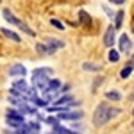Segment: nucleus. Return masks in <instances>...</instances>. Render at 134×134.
I'll use <instances>...</instances> for the list:
<instances>
[{
    "label": "nucleus",
    "instance_id": "nucleus-16",
    "mask_svg": "<svg viewBox=\"0 0 134 134\" xmlns=\"http://www.w3.org/2000/svg\"><path fill=\"white\" fill-rule=\"evenodd\" d=\"M109 61H111V63H118V61H120V52L111 50V52H109Z\"/></svg>",
    "mask_w": 134,
    "mask_h": 134
},
{
    "label": "nucleus",
    "instance_id": "nucleus-21",
    "mask_svg": "<svg viewBox=\"0 0 134 134\" xmlns=\"http://www.w3.org/2000/svg\"><path fill=\"white\" fill-rule=\"evenodd\" d=\"M109 2H111V4H116V5H120V4H124L125 0H109Z\"/></svg>",
    "mask_w": 134,
    "mask_h": 134
},
{
    "label": "nucleus",
    "instance_id": "nucleus-10",
    "mask_svg": "<svg viewBox=\"0 0 134 134\" xmlns=\"http://www.w3.org/2000/svg\"><path fill=\"white\" fill-rule=\"evenodd\" d=\"M36 52H38L40 55H50V54L55 52V48H54L52 45H48V43H38V45H36Z\"/></svg>",
    "mask_w": 134,
    "mask_h": 134
},
{
    "label": "nucleus",
    "instance_id": "nucleus-24",
    "mask_svg": "<svg viewBox=\"0 0 134 134\" xmlns=\"http://www.w3.org/2000/svg\"><path fill=\"white\" fill-rule=\"evenodd\" d=\"M0 2H2V0H0Z\"/></svg>",
    "mask_w": 134,
    "mask_h": 134
},
{
    "label": "nucleus",
    "instance_id": "nucleus-12",
    "mask_svg": "<svg viewBox=\"0 0 134 134\" xmlns=\"http://www.w3.org/2000/svg\"><path fill=\"white\" fill-rule=\"evenodd\" d=\"M105 98H107V100H116V102H118V100H122V93L111 90V91L105 93Z\"/></svg>",
    "mask_w": 134,
    "mask_h": 134
},
{
    "label": "nucleus",
    "instance_id": "nucleus-15",
    "mask_svg": "<svg viewBox=\"0 0 134 134\" xmlns=\"http://www.w3.org/2000/svg\"><path fill=\"white\" fill-rule=\"evenodd\" d=\"M82 68H84V70H91V72H98V70H100L98 64H91V63H84Z\"/></svg>",
    "mask_w": 134,
    "mask_h": 134
},
{
    "label": "nucleus",
    "instance_id": "nucleus-9",
    "mask_svg": "<svg viewBox=\"0 0 134 134\" xmlns=\"http://www.w3.org/2000/svg\"><path fill=\"white\" fill-rule=\"evenodd\" d=\"M114 25H109L107 27V31H105V34H104V45L105 47H113L114 45Z\"/></svg>",
    "mask_w": 134,
    "mask_h": 134
},
{
    "label": "nucleus",
    "instance_id": "nucleus-13",
    "mask_svg": "<svg viewBox=\"0 0 134 134\" xmlns=\"http://www.w3.org/2000/svg\"><path fill=\"white\" fill-rule=\"evenodd\" d=\"M124 11H120L118 14H116V18H114V29H120L122 27V21H124Z\"/></svg>",
    "mask_w": 134,
    "mask_h": 134
},
{
    "label": "nucleus",
    "instance_id": "nucleus-19",
    "mask_svg": "<svg viewBox=\"0 0 134 134\" xmlns=\"http://www.w3.org/2000/svg\"><path fill=\"white\" fill-rule=\"evenodd\" d=\"M50 23L54 25V27H57L59 31H63V29H64V25H63V23H61L59 20H55V18H54V20H50Z\"/></svg>",
    "mask_w": 134,
    "mask_h": 134
},
{
    "label": "nucleus",
    "instance_id": "nucleus-6",
    "mask_svg": "<svg viewBox=\"0 0 134 134\" xmlns=\"http://www.w3.org/2000/svg\"><path fill=\"white\" fill-rule=\"evenodd\" d=\"M82 118V111H63L57 114V120H81Z\"/></svg>",
    "mask_w": 134,
    "mask_h": 134
},
{
    "label": "nucleus",
    "instance_id": "nucleus-7",
    "mask_svg": "<svg viewBox=\"0 0 134 134\" xmlns=\"http://www.w3.org/2000/svg\"><path fill=\"white\" fill-rule=\"evenodd\" d=\"M75 104H77V102H73V97H70V95H64V97L55 98L52 107H61V105H70V107H73Z\"/></svg>",
    "mask_w": 134,
    "mask_h": 134
},
{
    "label": "nucleus",
    "instance_id": "nucleus-14",
    "mask_svg": "<svg viewBox=\"0 0 134 134\" xmlns=\"http://www.w3.org/2000/svg\"><path fill=\"white\" fill-rule=\"evenodd\" d=\"M47 43H48V45H52V47H54L55 50H57V48H63V47H64V43L59 41V40H47Z\"/></svg>",
    "mask_w": 134,
    "mask_h": 134
},
{
    "label": "nucleus",
    "instance_id": "nucleus-4",
    "mask_svg": "<svg viewBox=\"0 0 134 134\" xmlns=\"http://www.w3.org/2000/svg\"><path fill=\"white\" fill-rule=\"evenodd\" d=\"M5 124L13 127V129H20L25 125V120H23V114L18 111V109H9L7 114H5Z\"/></svg>",
    "mask_w": 134,
    "mask_h": 134
},
{
    "label": "nucleus",
    "instance_id": "nucleus-8",
    "mask_svg": "<svg viewBox=\"0 0 134 134\" xmlns=\"http://www.w3.org/2000/svg\"><path fill=\"white\" fill-rule=\"evenodd\" d=\"M118 45H120V52H124V54H129L131 48H132V43H131V40H129L127 34H122V36H120Z\"/></svg>",
    "mask_w": 134,
    "mask_h": 134
},
{
    "label": "nucleus",
    "instance_id": "nucleus-22",
    "mask_svg": "<svg viewBox=\"0 0 134 134\" xmlns=\"http://www.w3.org/2000/svg\"><path fill=\"white\" fill-rule=\"evenodd\" d=\"M129 66H132V68H134V55H132V59L129 61Z\"/></svg>",
    "mask_w": 134,
    "mask_h": 134
},
{
    "label": "nucleus",
    "instance_id": "nucleus-20",
    "mask_svg": "<svg viewBox=\"0 0 134 134\" xmlns=\"http://www.w3.org/2000/svg\"><path fill=\"white\" fill-rule=\"evenodd\" d=\"M45 122H47V124H50V125H57V120H55V118H47Z\"/></svg>",
    "mask_w": 134,
    "mask_h": 134
},
{
    "label": "nucleus",
    "instance_id": "nucleus-11",
    "mask_svg": "<svg viewBox=\"0 0 134 134\" xmlns=\"http://www.w3.org/2000/svg\"><path fill=\"white\" fill-rule=\"evenodd\" d=\"M0 32L7 38V40H13V41H16V43H20L21 41V38L16 34V32H13V31H9V29H0Z\"/></svg>",
    "mask_w": 134,
    "mask_h": 134
},
{
    "label": "nucleus",
    "instance_id": "nucleus-17",
    "mask_svg": "<svg viewBox=\"0 0 134 134\" xmlns=\"http://www.w3.org/2000/svg\"><path fill=\"white\" fill-rule=\"evenodd\" d=\"M132 66H125L124 70H122V72H120V77H122V79H127V77H129V75H131V73H132Z\"/></svg>",
    "mask_w": 134,
    "mask_h": 134
},
{
    "label": "nucleus",
    "instance_id": "nucleus-5",
    "mask_svg": "<svg viewBox=\"0 0 134 134\" xmlns=\"http://www.w3.org/2000/svg\"><path fill=\"white\" fill-rule=\"evenodd\" d=\"M9 75L11 77H20V79H23V77L27 75V70H25L23 64L16 63V64H13V66L9 68Z\"/></svg>",
    "mask_w": 134,
    "mask_h": 134
},
{
    "label": "nucleus",
    "instance_id": "nucleus-1",
    "mask_svg": "<svg viewBox=\"0 0 134 134\" xmlns=\"http://www.w3.org/2000/svg\"><path fill=\"white\" fill-rule=\"evenodd\" d=\"M122 113L120 109H116V107H111L109 104H98L97 105V109H95V113H93V124L97 125V127H102L105 125L107 122H111L114 116H118V114Z\"/></svg>",
    "mask_w": 134,
    "mask_h": 134
},
{
    "label": "nucleus",
    "instance_id": "nucleus-23",
    "mask_svg": "<svg viewBox=\"0 0 134 134\" xmlns=\"http://www.w3.org/2000/svg\"><path fill=\"white\" fill-rule=\"evenodd\" d=\"M132 116H134V109H132Z\"/></svg>",
    "mask_w": 134,
    "mask_h": 134
},
{
    "label": "nucleus",
    "instance_id": "nucleus-3",
    "mask_svg": "<svg viewBox=\"0 0 134 134\" xmlns=\"http://www.w3.org/2000/svg\"><path fill=\"white\" fill-rule=\"evenodd\" d=\"M2 14H4V18L9 21V23L16 25V27H18V29H21V31L25 32V34H29V36H36V34H34V31H32L31 27H29L27 23H23L20 18H16V16H14V14H13L9 9H4V11H2Z\"/></svg>",
    "mask_w": 134,
    "mask_h": 134
},
{
    "label": "nucleus",
    "instance_id": "nucleus-2",
    "mask_svg": "<svg viewBox=\"0 0 134 134\" xmlns=\"http://www.w3.org/2000/svg\"><path fill=\"white\" fill-rule=\"evenodd\" d=\"M50 75L52 68H36L32 72V86L40 91H45L50 84Z\"/></svg>",
    "mask_w": 134,
    "mask_h": 134
},
{
    "label": "nucleus",
    "instance_id": "nucleus-18",
    "mask_svg": "<svg viewBox=\"0 0 134 134\" xmlns=\"http://www.w3.org/2000/svg\"><path fill=\"white\" fill-rule=\"evenodd\" d=\"M79 16H81V21H82L84 25H88V23H90V14H88L86 11H81V13H79Z\"/></svg>",
    "mask_w": 134,
    "mask_h": 134
}]
</instances>
